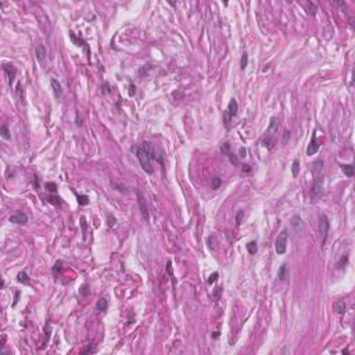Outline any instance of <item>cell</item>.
<instances>
[{"label":"cell","mask_w":355,"mask_h":355,"mask_svg":"<svg viewBox=\"0 0 355 355\" xmlns=\"http://www.w3.org/2000/svg\"><path fill=\"white\" fill-rule=\"evenodd\" d=\"M243 215H244V211H239V214L236 215V223H237V225H240V223H242Z\"/></svg>","instance_id":"obj_37"},{"label":"cell","mask_w":355,"mask_h":355,"mask_svg":"<svg viewBox=\"0 0 355 355\" xmlns=\"http://www.w3.org/2000/svg\"><path fill=\"white\" fill-rule=\"evenodd\" d=\"M81 223H82V229H83V239H86V221H85V218H81Z\"/></svg>","instance_id":"obj_39"},{"label":"cell","mask_w":355,"mask_h":355,"mask_svg":"<svg viewBox=\"0 0 355 355\" xmlns=\"http://www.w3.org/2000/svg\"><path fill=\"white\" fill-rule=\"evenodd\" d=\"M131 150H132V153H135V154H136V158L139 160V162H140V165H141V168H143V171H144V172L150 173V175L154 172L153 161H151L150 155H148V153L144 150V148L139 144V146H133Z\"/></svg>","instance_id":"obj_3"},{"label":"cell","mask_w":355,"mask_h":355,"mask_svg":"<svg viewBox=\"0 0 355 355\" xmlns=\"http://www.w3.org/2000/svg\"><path fill=\"white\" fill-rule=\"evenodd\" d=\"M287 248V230L283 229L279 233V236L276 237V242H275V250H276L277 255H283L286 252Z\"/></svg>","instance_id":"obj_5"},{"label":"cell","mask_w":355,"mask_h":355,"mask_svg":"<svg viewBox=\"0 0 355 355\" xmlns=\"http://www.w3.org/2000/svg\"><path fill=\"white\" fill-rule=\"evenodd\" d=\"M103 88H104V89H103V92H104V93H110V92H111V90H110V88H108V85H107V83H104V85H103Z\"/></svg>","instance_id":"obj_44"},{"label":"cell","mask_w":355,"mask_h":355,"mask_svg":"<svg viewBox=\"0 0 355 355\" xmlns=\"http://www.w3.org/2000/svg\"><path fill=\"white\" fill-rule=\"evenodd\" d=\"M107 307H108V301L106 298H100L97 301V304H96V308H97V311H100V312L107 311Z\"/></svg>","instance_id":"obj_18"},{"label":"cell","mask_w":355,"mask_h":355,"mask_svg":"<svg viewBox=\"0 0 355 355\" xmlns=\"http://www.w3.org/2000/svg\"><path fill=\"white\" fill-rule=\"evenodd\" d=\"M76 200H78L79 205H88L89 204V197L85 194H76Z\"/></svg>","instance_id":"obj_21"},{"label":"cell","mask_w":355,"mask_h":355,"mask_svg":"<svg viewBox=\"0 0 355 355\" xmlns=\"http://www.w3.org/2000/svg\"><path fill=\"white\" fill-rule=\"evenodd\" d=\"M239 153H240V157H245V154H247V150H245L244 147H240Z\"/></svg>","instance_id":"obj_43"},{"label":"cell","mask_w":355,"mask_h":355,"mask_svg":"<svg viewBox=\"0 0 355 355\" xmlns=\"http://www.w3.org/2000/svg\"><path fill=\"white\" fill-rule=\"evenodd\" d=\"M257 250H258V245H257V243H255V242H250L247 244V251L250 252L251 255L255 254V252H257Z\"/></svg>","instance_id":"obj_23"},{"label":"cell","mask_w":355,"mask_h":355,"mask_svg":"<svg viewBox=\"0 0 355 355\" xmlns=\"http://www.w3.org/2000/svg\"><path fill=\"white\" fill-rule=\"evenodd\" d=\"M248 65V54L247 53H243L242 56V61H240V68L242 69H245Z\"/></svg>","instance_id":"obj_24"},{"label":"cell","mask_w":355,"mask_h":355,"mask_svg":"<svg viewBox=\"0 0 355 355\" xmlns=\"http://www.w3.org/2000/svg\"><path fill=\"white\" fill-rule=\"evenodd\" d=\"M50 85H51V88H53V90H54V94H56V97L57 99H60L61 96H63V89H61V85H60V82L57 81V79H51L50 81Z\"/></svg>","instance_id":"obj_14"},{"label":"cell","mask_w":355,"mask_h":355,"mask_svg":"<svg viewBox=\"0 0 355 355\" xmlns=\"http://www.w3.org/2000/svg\"><path fill=\"white\" fill-rule=\"evenodd\" d=\"M319 229H321V235H322V245L326 243L327 236H329V230H330V221L326 215H321L319 217Z\"/></svg>","instance_id":"obj_6"},{"label":"cell","mask_w":355,"mask_h":355,"mask_svg":"<svg viewBox=\"0 0 355 355\" xmlns=\"http://www.w3.org/2000/svg\"><path fill=\"white\" fill-rule=\"evenodd\" d=\"M140 146L148 153L151 161H157V162H160L161 165H162V155H161V151L158 150L153 143H150V141H143Z\"/></svg>","instance_id":"obj_4"},{"label":"cell","mask_w":355,"mask_h":355,"mask_svg":"<svg viewBox=\"0 0 355 355\" xmlns=\"http://www.w3.org/2000/svg\"><path fill=\"white\" fill-rule=\"evenodd\" d=\"M221 183H222V179H221L219 176H215V178H214V182H212V187L217 190V189H219Z\"/></svg>","instance_id":"obj_30"},{"label":"cell","mask_w":355,"mask_h":355,"mask_svg":"<svg viewBox=\"0 0 355 355\" xmlns=\"http://www.w3.org/2000/svg\"><path fill=\"white\" fill-rule=\"evenodd\" d=\"M89 293H90V289H89L88 284H83V286L81 287V294L83 295V297H86V295H89Z\"/></svg>","instance_id":"obj_32"},{"label":"cell","mask_w":355,"mask_h":355,"mask_svg":"<svg viewBox=\"0 0 355 355\" xmlns=\"http://www.w3.org/2000/svg\"><path fill=\"white\" fill-rule=\"evenodd\" d=\"M312 173H314V183L311 187V200L316 201L323 194V161L316 160L312 164Z\"/></svg>","instance_id":"obj_1"},{"label":"cell","mask_w":355,"mask_h":355,"mask_svg":"<svg viewBox=\"0 0 355 355\" xmlns=\"http://www.w3.org/2000/svg\"><path fill=\"white\" fill-rule=\"evenodd\" d=\"M46 187L50 190V192H56L57 190V185L56 183H53V182H47L46 183Z\"/></svg>","instance_id":"obj_35"},{"label":"cell","mask_w":355,"mask_h":355,"mask_svg":"<svg viewBox=\"0 0 355 355\" xmlns=\"http://www.w3.org/2000/svg\"><path fill=\"white\" fill-rule=\"evenodd\" d=\"M307 6H308V10H309V13L314 16L315 13H316V6H315V3H307Z\"/></svg>","instance_id":"obj_36"},{"label":"cell","mask_w":355,"mask_h":355,"mask_svg":"<svg viewBox=\"0 0 355 355\" xmlns=\"http://www.w3.org/2000/svg\"><path fill=\"white\" fill-rule=\"evenodd\" d=\"M289 139H290V132L289 131H283V144H286Z\"/></svg>","instance_id":"obj_38"},{"label":"cell","mask_w":355,"mask_h":355,"mask_svg":"<svg viewBox=\"0 0 355 355\" xmlns=\"http://www.w3.org/2000/svg\"><path fill=\"white\" fill-rule=\"evenodd\" d=\"M35 54H36V58L39 63H43L46 60V47L43 44H38L35 47Z\"/></svg>","instance_id":"obj_12"},{"label":"cell","mask_w":355,"mask_h":355,"mask_svg":"<svg viewBox=\"0 0 355 355\" xmlns=\"http://www.w3.org/2000/svg\"><path fill=\"white\" fill-rule=\"evenodd\" d=\"M94 351H96V350H94L93 347H90V348L88 347L86 350H83V351H82V354H88V352H89V354H92V352H94Z\"/></svg>","instance_id":"obj_42"},{"label":"cell","mask_w":355,"mask_h":355,"mask_svg":"<svg viewBox=\"0 0 355 355\" xmlns=\"http://www.w3.org/2000/svg\"><path fill=\"white\" fill-rule=\"evenodd\" d=\"M226 111H228V113H229L232 117H236V115H237V113H239V104H237L236 99H232V100L229 101Z\"/></svg>","instance_id":"obj_13"},{"label":"cell","mask_w":355,"mask_h":355,"mask_svg":"<svg viewBox=\"0 0 355 355\" xmlns=\"http://www.w3.org/2000/svg\"><path fill=\"white\" fill-rule=\"evenodd\" d=\"M341 171L344 172V175H347L348 178L354 176V167H352L351 164H344V165H341Z\"/></svg>","instance_id":"obj_17"},{"label":"cell","mask_w":355,"mask_h":355,"mask_svg":"<svg viewBox=\"0 0 355 355\" xmlns=\"http://www.w3.org/2000/svg\"><path fill=\"white\" fill-rule=\"evenodd\" d=\"M277 131H279V120H277L276 117H272L269 126H268L266 132H265L264 137H262V146L266 150H272L275 147L276 139H277Z\"/></svg>","instance_id":"obj_2"},{"label":"cell","mask_w":355,"mask_h":355,"mask_svg":"<svg viewBox=\"0 0 355 355\" xmlns=\"http://www.w3.org/2000/svg\"><path fill=\"white\" fill-rule=\"evenodd\" d=\"M17 280H18L19 283H22V284H28L29 283V277H28V275H26V272H19V273L17 275Z\"/></svg>","instance_id":"obj_20"},{"label":"cell","mask_w":355,"mask_h":355,"mask_svg":"<svg viewBox=\"0 0 355 355\" xmlns=\"http://www.w3.org/2000/svg\"><path fill=\"white\" fill-rule=\"evenodd\" d=\"M167 269H168V273H169L171 279H172L173 287H175V277H173V272H172V266H171V262H168V266H167Z\"/></svg>","instance_id":"obj_34"},{"label":"cell","mask_w":355,"mask_h":355,"mask_svg":"<svg viewBox=\"0 0 355 355\" xmlns=\"http://www.w3.org/2000/svg\"><path fill=\"white\" fill-rule=\"evenodd\" d=\"M298 171H300V160H294L291 164V173L294 178L298 175Z\"/></svg>","instance_id":"obj_22"},{"label":"cell","mask_w":355,"mask_h":355,"mask_svg":"<svg viewBox=\"0 0 355 355\" xmlns=\"http://www.w3.org/2000/svg\"><path fill=\"white\" fill-rule=\"evenodd\" d=\"M277 277H279V280H286L287 277H289V266H287L286 264H283L282 266L279 268Z\"/></svg>","instance_id":"obj_16"},{"label":"cell","mask_w":355,"mask_h":355,"mask_svg":"<svg viewBox=\"0 0 355 355\" xmlns=\"http://www.w3.org/2000/svg\"><path fill=\"white\" fill-rule=\"evenodd\" d=\"M222 293V287H217V290L214 291V297L215 298H219V294Z\"/></svg>","instance_id":"obj_40"},{"label":"cell","mask_w":355,"mask_h":355,"mask_svg":"<svg viewBox=\"0 0 355 355\" xmlns=\"http://www.w3.org/2000/svg\"><path fill=\"white\" fill-rule=\"evenodd\" d=\"M334 308H336V312L340 315H344L347 311V304L344 300H337L336 304H334Z\"/></svg>","instance_id":"obj_15"},{"label":"cell","mask_w":355,"mask_h":355,"mask_svg":"<svg viewBox=\"0 0 355 355\" xmlns=\"http://www.w3.org/2000/svg\"><path fill=\"white\" fill-rule=\"evenodd\" d=\"M218 276H219V275H218V272H214V273L208 277V284H214V283L218 280Z\"/></svg>","instance_id":"obj_31"},{"label":"cell","mask_w":355,"mask_h":355,"mask_svg":"<svg viewBox=\"0 0 355 355\" xmlns=\"http://www.w3.org/2000/svg\"><path fill=\"white\" fill-rule=\"evenodd\" d=\"M63 265H64L63 259H57V261L54 262V265H53V273L56 275V276L60 273L61 270H63Z\"/></svg>","instance_id":"obj_19"},{"label":"cell","mask_w":355,"mask_h":355,"mask_svg":"<svg viewBox=\"0 0 355 355\" xmlns=\"http://www.w3.org/2000/svg\"><path fill=\"white\" fill-rule=\"evenodd\" d=\"M137 194V203H139V207H140V212H141V217L144 218L146 221H148V210H147V204H146V200H144V196L140 190L136 192Z\"/></svg>","instance_id":"obj_7"},{"label":"cell","mask_w":355,"mask_h":355,"mask_svg":"<svg viewBox=\"0 0 355 355\" xmlns=\"http://www.w3.org/2000/svg\"><path fill=\"white\" fill-rule=\"evenodd\" d=\"M0 133H2V136H3L4 139H10V131H9V128H7L6 125H2V128H0Z\"/></svg>","instance_id":"obj_27"},{"label":"cell","mask_w":355,"mask_h":355,"mask_svg":"<svg viewBox=\"0 0 355 355\" xmlns=\"http://www.w3.org/2000/svg\"><path fill=\"white\" fill-rule=\"evenodd\" d=\"M242 171H243V172H245V173H250V172H251V168H250V165H247V164H245V165H243Z\"/></svg>","instance_id":"obj_41"},{"label":"cell","mask_w":355,"mask_h":355,"mask_svg":"<svg viewBox=\"0 0 355 355\" xmlns=\"http://www.w3.org/2000/svg\"><path fill=\"white\" fill-rule=\"evenodd\" d=\"M3 69H4V72L7 74V76H9V85L13 86L14 79H16V75H17V68L13 64H3Z\"/></svg>","instance_id":"obj_10"},{"label":"cell","mask_w":355,"mask_h":355,"mask_svg":"<svg viewBox=\"0 0 355 355\" xmlns=\"http://www.w3.org/2000/svg\"><path fill=\"white\" fill-rule=\"evenodd\" d=\"M347 262H348V255H343V257L340 258V261L337 262V268H339V269H343Z\"/></svg>","instance_id":"obj_26"},{"label":"cell","mask_w":355,"mask_h":355,"mask_svg":"<svg viewBox=\"0 0 355 355\" xmlns=\"http://www.w3.org/2000/svg\"><path fill=\"white\" fill-rule=\"evenodd\" d=\"M226 157H228V158H229V160H230V162H232V164H235V165H237V164H239V158L236 157V155H235V154H233L232 151H230L229 154H228V155H226Z\"/></svg>","instance_id":"obj_29"},{"label":"cell","mask_w":355,"mask_h":355,"mask_svg":"<svg viewBox=\"0 0 355 355\" xmlns=\"http://www.w3.org/2000/svg\"><path fill=\"white\" fill-rule=\"evenodd\" d=\"M223 120H225V126H226V128H229V126H230V121L233 120V117L230 115V114L228 113L226 110H225V113H223Z\"/></svg>","instance_id":"obj_25"},{"label":"cell","mask_w":355,"mask_h":355,"mask_svg":"<svg viewBox=\"0 0 355 355\" xmlns=\"http://www.w3.org/2000/svg\"><path fill=\"white\" fill-rule=\"evenodd\" d=\"M214 242H215V236H211V237H208V247L211 248V250H215V244H214Z\"/></svg>","instance_id":"obj_33"},{"label":"cell","mask_w":355,"mask_h":355,"mask_svg":"<svg viewBox=\"0 0 355 355\" xmlns=\"http://www.w3.org/2000/svg\"><path fill=\"white\" fill-rule=\"evenodd\" d=\"M10 222L17 223V225H25L28 222V215L24 214V212H17V214L10 217Z\"/></svg>","instance_id":"obj_11"},{"label":"cell","mask_w":355,"mask_h":355,"mask_svg":"<svg viewBox=\"0 0 355 355\" xmlns=\"http://www.w3.org/2000/svg\"><path fill=\"white\" fill-rule=\"evenodd\" d=\"M290 223H291V228L295 230V233H302L304 232V222H302L301 217L300 215H293L291 219H290Z\"/></svg>","instance_id":"obj_8"},{"label":"cell","mask_w":355,"mask_h":355,"mask_svg":"<svg viewBox=\"0 0 355 355\" xmlns=\"http://www.w3.org/2000/svg\"><path fill=\"white\" fill-rule=\"evenodd\" d=\"M221 151H222V154H225V155H228L230 153V144L228 143V141L221 146Z\"/></svg>","instance_id":"obj_28"},{"label":"cell","mask_w":355,"mask_h":355,"mask_svg":"<svg viewBox=\"0 0 355 355\" xmlns=\"http://www.w3.org/2000/svg\"><path fill=\"white\" fill-rule=\"evenodd\" d=\"M319 147H321V144H319V141H318V139H316V131H314L311 141H309V146H308V148H307V155H314L315 153L319 150Z\"/></svg>","instance_id":"obj_9"}]
</instances>
